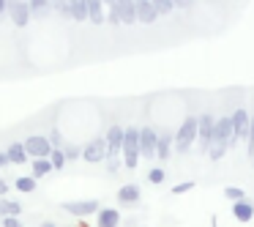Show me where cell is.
I'll return each instance as SVG.
<instances>
[{
	"instance_id": "cell-1",
	"label": "cell",
	"mask_w": 254,
	"mask_h": 227,
	"mask_svg": "<svg viewBox=\"0 0 254 227\" xmlns=\"http://www.w3.org/2000/svg\"><path fill=\"white\" fill-rule=\"evenodd\" d=\"M121 159H123V167H126V170H137V164H139V129L137 126L123 129Z\"/></svg>"
},
{
	"instance_id": "cell-2",
	"label": "cell",
	"mask_w": 254,
	"mask_h": 227,
	"mask_svg": "<svg viewBox=\"0 0 254 227\" xmlns=\"http://www.w3.org/2000/svg\"><path fill=\"white\" fill-rule=\"evenodd\" d=\"M197 143V118L194 115H189V118H183V123L178 126V132H175V151L178 153H189V148Z\"/></svg>"
},
{
	"instance_id": "cell-3",
	"label": "cell",
	"mask_w": 254,
	"mask_h": 227,
	"mask_svg": "<svg viewBox=\"0 0 254 227\" xmlns=\"http://www.w3.org/2000/svg\"><path fill=\"white\" fill-rule=\"evenodd\" d=\"M230 121H232V148H235V145L246 143V137H249V126H252V115H249V110L238 107V110L230 115Z\"/></svg>"
},
{
	"instance_id": "cell-4",
	"label": "cell",
	"mask_w": 254,
	"mask_h": 227,
	"mask_svg": "<svg viewBox=\"0 0 254 227\" xmlns=\"http://www.w3.org/2000/svg\"><path fill=\"white\" fill-rule=\"evenodd\" d=\"M213 126H216V118L210 112H202L197 118V143H199V153H208L210 145H213Z\"/></svg>"
},
{
	"instance_id": "cell-5",
	"label": "cell",
	"mask_w": 254,
	"mask_h": 227,
	"mask_svg": "<svg viewBox=\"0 0 254 227\" xmlns=\"http://www.w3.org/2000/svg\"><path fill=\"white\" fill-rule=\"evenodd\" d=\"M210 148H219V151H230V148H232V121H230V115L216 118L213 145H210Z\"/></svg>"
},
{
	"instance_id": "cell-6",
	"label": "cell",
	"mask_w": 254,
	"mask_h": 227,
	"mask_svg": "<svg viewBox=\"0 0 254 227\" xmlns=\"http://www.w3.org/2000/svg\"><path fill=\"white\" fill-rule=\"evenodd\" d=\"M61 208L66 214L77 216V219H88V216L99 214L101 205H99V200H71V203H61Z\"/></svg>"
},
{
	"instance_id": "cell-7",
	"label": "cell",
	"mask_w": 254,
	"mask_h": 227,
	"mask_svg": "<svg viewBox=\"0 0 254 227\" xmlns=\"http://www.w3.org/2000/svg\"><path fill=\"white\" fill-rule=\"evenodd\" d=\"M6 17L14 22V28H28L30 25V6L28 0H8V8H6Z\"/></svg>"
},
{
	"instance_id": "cell-8",
	"label": "cell",
	"mask_w": 254,
	"mask_h": 227,
	"mask_svg": "<svg viewBox=\"0 0 254 227\" xmlns=\"http://www.w3.org/2000/svg\"><path fill=\"white\" fill-rule=\"evenodd\" d=\"M22 145H25L30 159H50V153H52L50 137H44V134H30Z\"/></svg>"
},
{
	"instance_id": "cell-9",
	"label": "cell",
	"mask_w": 254,
	"mask_h": 227,
	"mask_svg": "<svg viewBox=\"0 0 254 227\" xmlns=\"http://www.w3.org/2000/svg\"><path fill=\"white\" fill-rule=\"evenodd\" d=\"M156 143H159V134L153 126L139 129V159H156Z\"/></svg>"
},
{
	"instance_id": "cell-10",
	"label": "cell",
	"mask_w": 254,
	"mask_h": 227,
	"mask_svg": "<svg viewBox=\"0 0 254 227\" xmlns=\"http://www.w3.org/2000/svg\"><path fill=\"white\" fill-rule=\"evenodd\" d=\"M82 159L88 164H96V161L107 159V140L104 137H93L88 145H82Z\"/></svg>"
},
{
	"instance_id": "cell-11",
	"label": "cell",
	"mask_w": 254,
	"mask_h": 227,
	"mask_svg": "<svg viewBox=\"0 0 254 227\" xmlns=\"http://www.w3.org/2000/svg\"><path fill=\"white\" fill-rule=\"evenodd\" d=\"M123 129L126 126H121V123H112L110 126V132H107V159L110 156H121V148H123Z\"/></svg>"
},
{
	"instance_id": "cell-12",
	"label": "cell",
	"mask_w": 254,
	"mask_h": 227,
	"mask_svg": "<svg viewBox=\"0 0 254 227\" xmlns=\"http://www.w3.org/2000/svg\"><path fill=\"white\" fill-rule=\"evenodd\" d=\"M139 197H142V192H139L137 183H123L118 189V203L121 205H134V203H139Z\"/></svg>"
},
{
	"instance_id": "cell-13",
	"label": "cell",
	"mask_w": 254,
	"mask_h": 227,
	"mask_svg": "<svg viewBox=\"0 0 254 227\" xmlns=\"http://www.w3.org/2000/svg\"><path fill=\"white\" fill-rule=\"evenodd\" d=\"M232 219L235 222H252L254 219V203L252 200H241V203H232Z\"/></svg>"
},
{
	"instance_id": "cell-14",
	"label": "cell",
	"mask_w": 254,
	"mask_h": 227,
	"mask_svg": "<svg viewBox=\"0 0 254 227\" xmlns=\"http://www.w3.org/2000/svg\"><path fill=\"white\" fill-rule=\"evenodd\" d=\"M121 225V211L118 208H101L96 214V227H118Z\"/></svg>"
},
{
	"instance_id": "cell-15",
	"label": "cell",
	"mask_w": 254,
	"mask_h": 227,
	"mask_svg": "<svg viewBox=\"0 0 254 227\" xmlns=\"http://www.w3.org/2000/svg\"><path fill=\"white\" fill-rule=\"evenodd\" d=\"M118 11H121V22L123 25H134L137 22V3L134 0H115Z\"/></svg>"
},
{
	"instance_id": "cell-16",
	"label": "cell",
	"mask_w": 254,
	"mask_h": 227,
	"mask_svg": "<svg viewBox=\"0 0 254 227\" xmlns=\"http://www.w3.org/2000/svg\"><path fill=\"white\" fill-rule=\"evenodd\" d=\"M85 8H88V19L93 25H104L107 22L104 3H101V0H85Z\"/></svg>"
},
{
	"instance_id": "cell-17",
	"label": "cell",
	"mask_w": 254,
	"mask_h": 227,
	"mask_svg": "<svg viewBox=\"0 0 254 227\" xmlns=\"http://www.w3.org/2000/svg\"><path fill=\"white\" fill-rule=\"evenodd\" d=\"M172 143H175V137H172L170 132L159 134V143H156V159H159V161L170 159V156H172Z\"/></svg>"
},
{
	"instance_id": "cell-18",
	"label": "cell",
	"mask_w": 254,
	"mask_h": 227,
	"mask_svg": "<svg viewBox=\"0 0 254 227\" xmlns=\"http://www.w3.org/2000/svg\"><path fill=\"white\" fill-rule=\"evenodd\" d=\"M156 19H159V14H156V8H153V3H150V0H145V3H137V22L153 25Z\"/></svg>"
},
{
	"instance_id": "cell-19",
	"label": "cell",
	"mask_w": 254,
	"mask_h": 227,
	"mask_svg": "<svg viewBox=\"0 0 254 227\" xmlns=\"http://www.w3.org/2000/svg\"><path fill=\"white\" fill-rule=\"evenodd\" d=\"M30 6V17L33 19H47L52 11V0H28Z\"/></svg>"
},
{
	"instance_id": "cell-20",
	"label": "cell",
	"mask_w": 254,
	"mask_h": 227,
	"mask_svg": "<svg viewBox=\"0 0 254 227\" xmlns=\"http://www.w3.org/2000/svg\"><path fill=\"white\" fill-rule=\"evenodd\" d=\"M6 153H8V161H11V164H25V161L30 159L22 143H11V145L6 148Z\"/></svg>"
},
{
	"instance_id": "cell-21",
	"label": "cell",
	"mask_w": 254,
	"mask_h": 227,
	"mask_svg": "<svg viewBox=\"0 0 254 227\" xmlns=\"http://www.w3.org/2000/svg\"><path fill=\"white\" fill-rule=\"evenodd\" d=\"M68 11H71L74 22H88V8H85V0H66Z\"/></svg>"
},
{
	"instance_id": "cell-22",
	"label": "cell",
	"mask_w": 254,
	"mask_h": 227,
	"mask_svg": "<svg viewBox=\"0 0 254 227\" xmlns=\"http://www.w3.org/2000/svg\"><path fill=\"white\" fill-rule=\"evenodd\" d=\"M22 214V205L17 203V200H6V197H0V219H6V216H17Z\"/></svg>"
},
{
	"instance_id": "cell-23",
	"label": "cell",
	"mask_w": 254,
	"mask_h": 227,
	"mask_svg": "<svg viewBox=\"0 0 254 227\" xmlns=\"http://www.w3.org/2000/svg\"><path fill=\"white\" fill-rule=\"evenodd\" d=\"M52 172V164H50V159H33V164H30V178H47Z\"/></svg>"
},
{
	"instance_id": "cell-24",
	"label": "cell",
	"mask_w": 254,
	"mask_h": 227,
	"mask_svg": "<svg viewBox=\"0 0 254 227\" xmlns=\"http://www.w3.org/2000/svg\"><path fill=\"white\" fill-rule=\"evenodd\" d=\"M17 192H22V194H30V192H36V178H30V175H22V178H17Z\"/></svg>"
},
{
	"instance_id": "cell-25",
	"label": "cell",
	"mask_w": 254,
	"mask_h": 227,
	"mask_svg": "<svg viewBox=\"0 0 254 227\" xmlns=\"http://www.w3.org/2000/svg\"><path fill=\"white\" fill-rule=\"evenodd\" d=\"M50 164H52V170H63V164H66V153H63V148H52Z\"/></svg>"
},
{
	"instance_id": "cell-26",
	"label": "cell",
	"mask_w": 254,
	"mask_h": 227,
	"mask_svg": "<svg viewBox=\"0 0 254 227\" xmlns=\"http://www.w3.org/2000/svg\"><path fill=\"white\" fill-rule=\"evenodd\" d=\"M224 197L230 203H241V200H246V192L241 186H224Z\"/></svg>"
},
{
	"instance_id": "cell-27",
	"label": "cell",
	"mask_w": 254,
	"mask_h": 227,
	"mask_svg": "<svg viewBox=\"0 0 254 227\" xmlns=\"http://www.w3.org/2000/svg\"><path fill=\"white\" fill-rule=\"evenodd\" d=\"M150 3H153V8H156V14H159V17H167V14L172 11V0H150Z\"/></svg>"
},
{
	"instance_id": "cell-28",
	"label": "cell",
	"mask_w": 254,
	"mask_h": 227,
	"mask_svg": "<svg viewBox=\"0 0 254 227\" xmlns=\"http://www.w3.org/2000/svg\"><path fill=\"white\" fill-rule=\"evenodd\" d=\"M167 178V170H161V167H153V170L148 172V181L153 183V186H159V183H164Z\"/></svg>"
},
{
	"instance_id": "cell-29",
	"label": "cell",
	"mask_w": 254,
	"mask_h": 227,
	"mask_svg": "<svg viewBox=\"0 0 254 227\" xmlns=\"http://www.w3.org/2000/svg\"><path fill=\"white\" fill-rule=\"evenodd\" d=\"M52 8H55V11L61 14L63 19H71V11H68V3H66V0H52Z\"/></svg>"
},
{
	"instance_id": "cell-30",
	"label": "cell",
	"mask_w": 254,
	"mask_h": 227,
	"mask_svg": "<svg viewBox=\"0 0 254 227\" xmlns=\"http://www.w3.org/2000/svg\"><path fill=\"white\" fill-rule=\"evenodd\" d=\"M63 153H66V161H74L82 156V148L79 145H63Z\"/></svg>"
},
{
	"instance_id": "cell-31",
	"label": "cell",
	"mask_w": 254,
	"mask_h": 227,
	"mask_svg": "<svg viewBox=\"0 0 254 227\" xmlns=\"http://www.w3.org/2000/svg\"><path fill=\"white\" fill-rule=\"evenodd\" d=\"M246 153H249V159H254V115H252V126H249V137H246Z\"/></svg>"
},
{
	"instance_id": "cell-32",
	"label": "cell",
	"mask_w": 254,
	"mask_h": 227,
	"mask_svg": "<svg viewBox=\"0 0 254 227\" xmlns=\"http://www.w3.org/2000/svg\"><path fill=\"white\" fill-rule=\"evenodd\" d=\"M121 167H123V159H121V156H110V159H107V172H112V175H115Z\"/></svg>"
},
{
	"instance_id": "cell-33",
	"label": "cell",
	"mask_w": 254,
	"mask_h": 227,
	"mask_svg": "<svg viewBox=\"0 0 254 227\" xmlns=\"http://www.w3.org/2000/svg\"><path fill=\"white\" fill-rule=\"evenodd\" d=\"M191 189H194V181H181V183L172 186V194H186V192H191Z\"/></svg>"
},
{
	"instance_id": "cell-34",
	"label": "cell",
	"mask_w": 254,
	"mask_h": 227,
	"mask_svg": "<svg viewBox=\"0 0 254 227\" xmlns=\"http://www.w3.org/2000/svg\"><path fill=\"white\" fill-rule=\"evenodd\" d=\"M50 145H52V148H63V137H61L58 129H52V132H50Z\"/></svg>"
},
{
	"instance_id": "cell-35",
	"label": "cell",
	"mask_w": 254,
	"mask_h": 227,
	"mask_svg": "<svg viewBox=\"0 0 254 227\" xmlns=\"http://www.w3.org/2000/svg\"><path fill=\"white\" fill-rule=\"evenodd\" d=\"M0 227H22V225H19V219H17V216H6Z\"/></svg>"
},
{
	"instance_id": "cell-36",
	"label": "cell",
	"mask_w": 254,
	"mask_h": 227,
	"mask_svg": "<svg viewBox=\"0 0 254 227\" xmlns=\"http://www.w3.org/2000/svg\"><path fill=\"white\" fill-rule=\"evenodd\" d=\"M8 164H11V161H8V153L6 151H0V170H6Z\"/></svg>"
},
{
	"instance_id": "cell-37",
	"label": "cell",
	"mask_w": 254,
	"mask_h": 227,
	"mask_svg": "<svg viewBox=\"0 0 254 227\" xmlns=\"http://www.w3.org/2000/svg\"><path fill=\"white\" fill-rule=\"evenodd\" d=\"M172 6L175 8H189L191 6V0H172Z\"/></svg>"
},
{
	"instance_id": "cell-38",
	"label": "cell",
	"mask_w": 254,
	"mask_h": 227,
	"mask_svg": "<svg viewBox=\"0 0 254 227\" xmlns=\"http://www.w3.org/2000/svg\"><path fill=\"white\" fill-rule=\"evenodd\" d=\"M6 192H8V183L0 178V197H6Z\"/></svg>"
},
{
	"instance_id": "cell-39",
	"label": "cell",
	"mask_w": 254,
	"mask_h": 227,
	"mask_svg": "<svg viewBox=\"0 0 254 227\" xmlns=\"http://www.w3.org/2000/svg\"><path fill=\"white\" fill-rule=\"evenodd\" d=\"M6 8H8V0H0V19H3V14H6Z\"/></svg>"
},
{
	"instance_id": "cell-40",
	"label": "cell",
	"mask_w": 254,
	"mask_h": 227,
	"mask_svg": "<svg viewBox=\"0 0 254 227\" xmlns=\"http://www.w3.org/2000/svg\"><path fill=\"white\" fill-rule=\"evenodd\" d=\"M39 227H55V222H50V219H47V222H41Z\"/></svg>"
},
{
	"instance_id": "cell-41",
	"label": "cell",
	"mask_w": 254,
	"mask_h": 227,
	"mask_svg": "<svg viewBox=\"0 0 254 227\" xmlns=\"http://www.w3.org/2000/svg\"><path fill=\"white\" fill-rule=\"evenodd\" d=\"M77 227H88V225H85V219H79V222H77Z\"/></svg>"
},
{
	"instance_id": "cell-42",
	"label": "cell",
	"mask_w": 254,
	"mask_h": 227,
	"mask_svg": "<svg viewBox=\"0 0 254 227\" xmlns=\"http://www.w3.org/2000/svg\"><path fill=\"white\" fill-rule=\"evenodd\" d=\"M134 3H145V0H134Z\"/></svg>"
}]
</instances>
